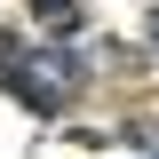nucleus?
Masks as SVG:
<instances>
[{"mask_svg": "<svg viewBox=\"0 0 159 159\" xmlns=\"http://www.w3.org/2000/svg\"><path fill=\"white\" fill-rule=\"evenodd\" d=\"M0 80L16 88L32 111H64V96H72V80H80V56L72 48H16V40H0Z\"/></svg>", "mask_w": 159, "mask_h": 159, "instance_id": "nucleus-1", "label": "nucleus"}, {"mask_svg": "<svg viewBox=\"0 0 159 159\" xmlns=\"http://www.w3.org/2000/svg\"><path fill=\"white\" fill-rule=\"evenodd\" d=\"M151 48H159V16H151Z\"/></svg>", "mask_w": 159, "mask_h": 159, "instance_id": "nucleus-2", "label": "nucleus"}]
</instances>
